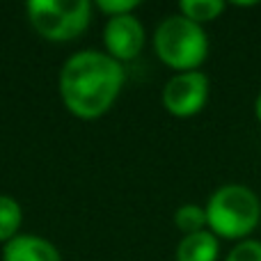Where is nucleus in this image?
Listing matches in <instances>:
<instances>
[{
    "mask_svg": "<svg viewBox=\"0 0 261 261\" xmlns=\"http://www.w3.org/2000/svg\"><path fill=\"white\" fill-rule=\"evenodd\" d=\"M124 85V69L101 50H81L60 71V94L71 115L96 119L110 110Z\"/></svg>",
    "mask_w": 261,
    "mask_h": 261,
    "instance_id": "f257e3e1",
    "label": "nucleus"
},
{
    "mask_svg": "<svg viewBox=\"0 0 261 261\" xmlns=\"http://www.w3.org/2000/svg\"><path fill=\"white\" fill-rule=\"evenodd\" d=\"M206 225L222 239H243L261 220V202L250 188L239 184L222 186L206 204Z\"/></svg>",
    "mask_w": 261,
    "mask_h": 261,
    "instance_id": "f03ea898",
    "label": "nucleus"
},
{
    "mask_svg": "<svg viewBox=\"0 0 261 261\" xmlns=\"http://www.w3.org/2000/svg\"><path fill=\"white\" fill-rule=\"evenodd\" d=\"M153 46L158 58L167 67L179 71H195V67H199L208 53V39L202 25L181 14L167 16L158 25L153 35Z\"/></svg>",
    "mask_w": 261,
    "mask_h": 261,
    "instance_id": "7ed1b4c3",
    "label": "nucleus"
},
{
    "mask_svg": "<svg viewBox=\"0 0 261 261\" xmlns=\"http://www.w3.org/2000/svg\"><path fill=\"white\" fill-rule=\"evenodd\" d=\"M92 5L87 0H30L28 18L41 37L50 41H69L90 23Z\"/></svg>",
    "mask_w": 261,
    "mask_h": 261,
    "instance_id": "20e7f679",
    "label": "nucleus"
},
{
    "mask_svg": "<svg viewBox=\"0 0 261 261\" xmlns=\"http://www.w3.org/2000/svg\"><path fill=\"white\" fill-rule=\"evenodd\" d=\"M208 78L199 71L176 73L163 87V106L174 117H193L206 106Z\"/></svg>",
    "mask_w": 261,
    "mask_h": 261,
    "instance_id": "39448f33",
    "label": "nucleus"
},
{
    "mask_svg": "<svg viewBox=\"0 0 261 261\" xmlns=\"http://www.w3.org/2000/svg\"><path fill=\"white\" fill-rule=\"evenodd\" d=\"M103 41L113 60L117 62L133 60L138 58L144 46V28L133 14L110 16L103 30Z\"/></svg>",
    "mask_w": 261,
    "mask_h": 261,
    "instance_id": "423d86ee",
    "label": "nucleus"
},
{
    "mask_svg": "<svg viewBox=\"0 0 261 261\" xmlns=\"http://www.w3.org/2000/svg\"><path fill=\"white\" fill-rule=\"evenodd\" d=\"M3 261H62L58 248L41 236L16 234L5 243Z\"/></svg>",
    "mask_w": 261,
    "mask_h": 261,
    "instance_id": "0eeeda50",
    "label": "nucleus"
},
{
    "mask_svg": "<svg viewBox=\"0 0 261 261\" xmlns=\"http://www.w3.org/2000/svg\"><path fill=\"white\" fill-rule=\"evenodd\" d=\"M218 236L211 231H197L181 239L176 248V261H216L218 259Z\"/></svg>",
    "mask_w": 261,
    "mask_h": 261,
    "instance_id": "6e6552de",
    "label": "nucleus"
},
{
    "mask_svg": "<svg viewBox=\"0 0 261 261\" xmlns=\"http://www.w3.org/2000/svg\"><path fill=\"white\" fill-rule=\"evenodd\" d=\"M23 220L21 204L9 195H0V243H7L16 236Z\"/></svg>",
    "mask_w": 261,
    "mask_h": 261,
    "instance_id": "1a4fd4ad",
    "label": "nucleus"
},
{
    "mask_svg": "<svg viewBox=\"0 0 261 261\" xmlns=\"http://www.w3.org/2000/svg\"><path fill=\"white\" fill-rule=\"evenodd\" d=\"M179 7H181V16L202 25L206 21H213L225 9V3L222 0H181Z\"/></svg>",
    "mask_w": 261,
    "mask_h": 261,
    "instance_id": "9d476101",
    "label": "nucleus"
},
{
    "mask_svg": "<svg viewBox=\"0 0 261 261\" xmlns=\"http://www.w3.org/2000/svg\"><path fill=\"white\" fill-rule=\"evenodd\" d=\"M174 222L186 236L197 234V231H204V225H206V211H204L202 206H197V204H184V206L176 208Z\"/></svg>",
    "mask_w": 261,
    "mask_h": 261,
    "instance_id": "9b49d317",
    "label": "nucleus"
},
{
    "mask_svg": "<svg viewBox=\"0 0 261 261\" xmlns=\"http://www.w3.org/2000/svg\"><path fill=\"white\" fill-rule=\"evenodd\" d=\"M225 261H261V243L259 241H241Z\"/></svg>",
    "mask_w": 261,
    "mask_h": 261,
    "instance_id": "f8f14e48",
    "label": "nucleus"
},
{
    "mask_svg": "<svg viewBox=\"0 0 261 261\" xmlns=\"http://www.w3.org/2000/svg\"><path fill=\"white\" fill-rule=\"evenodd\" d=\"M138 5V0H99L96 7L101 12H106L108 16H122V14H130Z\"/></svg>",
    "mask_w": 261,
    "mask_h": 261,
    "instance_id": "ddd939ff",
    "label": "nucleus"
},
{
    "mask_svg": "<svg viewBox=\"0 0 261 261\" xmlns=\"http://www.w3.org/2000/svg\"><path fill=\"white\" fill-rule=\"evenodd\" d=\"M254 113H257V119H259V122H261V92H259L257 101H254Z\"/></svg>",
    "mask_w": 261,
    "mask_h": 261,
    "instance_id": "4468645a",
    "label": "nucleus"
}]
</instances>
